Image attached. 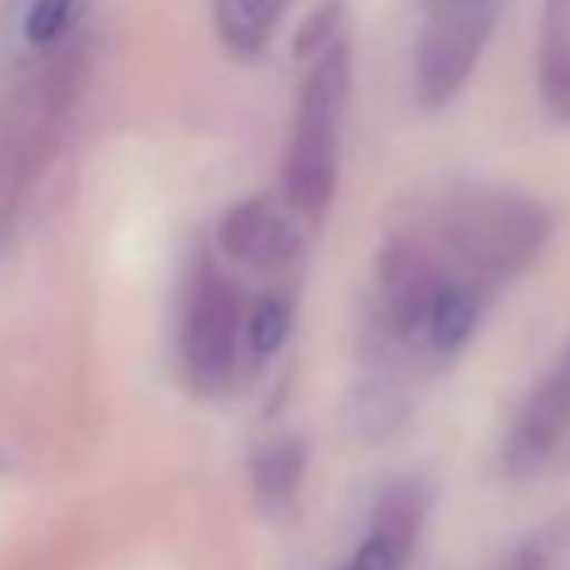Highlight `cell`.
Masks as SVG:
<instances>
[{
  "label": "cell",
  "instance_id": "cell-3",
  "mask_svg": "<svg viewBox=\"0 0 570 570\" xmlns=\"http://www.w3.org/2000/svg\"><path fill=\"white\" fill-rule=\"evenodd\" d=\"M350 78L353 67L345 39L318 51L303 75L284 156V203L299 218H323L338 190Z\"/></svg>",
  "mask_w": 570,
  "mask_h": 570
},
{
  "label": "cell",
  "instance_id": "cell-14",
  "mask_svg": "<svg viewBox=\"0 0 570 570\" xmlns=\"http://www.w3.org/2000/svg\"><path fill=\"white\" fill-rule=\"evenodd\" d=\"M551 540L548 535H528V540L512 543L501 559H497L493 570H551Z\"/></svg>",
  "mask_w": 570,
  "mask_h": 570
},
{
  "label": "cell",
  "instance_id": "cell-11",
  "mask_svg": "<svg viewBox=\"0 0 570 570\" xmlns=\"http://www.w3.org/2000/svg\"><path fill=\"white\" fill-rule=\"evenodd\" d=\"M287 0H214V23L229 55L261 59L284 20Z\"/></svg>",
  "mask_w": 570,
  "mask_h": 570
},
{
  "label": "cell",
  "instance_id": "cell-4",
  "mask_svg": "<svg viewBox=\"0 0 570 570\" xmlns=\"http://www.w3.org/2000/svg\"><path fill=\"white\" fill-rule=\"evenodd\" d=\"M245 307L237 284L214 261H198L183 292L179 357L183 376L195 392L214 396L233 381L245 345Z\"/></svg>",
  "mask_w": 570,
  "mask_h": 570
},
{
  "label": "cell",
  "instance_id": "cell-10",
  "mask_svg": "<svg viewBox=\"0 0 570 570\" xmlns=\"http://www.w3.org/2000/svg\"><path fill=\"white\" fill-rule=\"evenodd\" d=\"M535 82L548 114L570 125V0H543L535 39Z\"/></svg>",
  "mask_w": 570,
  "mask_h": 570
},
{
  "label": "cell",
  "instance_id": "cell-6",
  "mask_svg": "<svg viewBox=\"0 0 570 570\" xmlns=\"http://www.w3.org/2000/svg\"><path fill=\"white\" fill-rule=\"evenodd\" d=\"M570 439V345L520 400L501 443V470L524 481L543 473Z\"/></svg>",
  "mask_w": 570,
  "mask_h": 570
},
{
  "label": "cell",
  "instance_id": "cell-13",
  "mask_svg": "<svg viewBox=\"0 0 570 570\" xmlns=\"http://www.w3.org/2000/svg\"><path fill=\"white\" fill-rule=\"evenodd\" d=\"M287 334H292V303L284 295H264L253 311H248L245 323V350L253 353L256 361L276 357L284 350Z\"/></svg>",
  "mask_w": 570,
  "mask_h": 570
},
{
  "label": "cell",
  "instance_id": "cell-8",
  "mask_svg": "<svg viewBox=\"0 0 570 570\" xmlns=\"http://www.w3.org/2000/svg\"><path fill=\"white\" fill-rule=\"evenodd\" d=\"M90 0H8L0 16V59L4 70L23 75L31 67H43L55 55L70 51L78 43Z\"/></svg>",
  "mask_w": 570,
  "mask_h": 570
},
{
  "label": "cell",
  "instance_id": "cell-9",
  "mask_svg": "<svg viewBox=\"0 0 570 570\" xmlns=\"http://www.w3.org/2000/svg\"><path fill=\"white\" fill-rule=\"evenodd\" d=\"M218 245L240 268L279 272L299 256V233L268 198H248L222 218Z\"/></svg>",
  "mask_w": 570,
  "mask_h": 570
},
{
  "label": "cell",
  "instance_id": "cell-12",
  "mask_svg": "<svg viewBox=\"0 0 570 570\" xmlns=\"http://www.w3.org/2000/svg\"><path fill=\"white\" fill-rule=\"evenodd\" d=\"M303 473H307V446L292 435L272 439L253 458V485L268 509H284L292 501L295 489L303 485Z\"/></svg>",
  "mask_w": 570,
  "mask_h": 570
},
{
  "label": "cell",
  "instance_id": "cell-5",
  "mask_svg": "<svg viewBox=\"0 0 570 570\" xmlns=\"http://www.w3.org/2000/svg\"><path fill=\"white\" fill-rule=\"evenodd\" d=\"M493 0H443L415 39V98L423 109H446L478 70L493 36Z\"/></svg>",
  "mask_w": 570,
  "mask_h": 570
},
{
  "label": "cell",
  "instance_id": "cell-2",
  "mask_svg": "<svg viewBox=\"0 0 570 570\" xmlns=\"http://www.w3.org/2000/svg\"><path fill=\"white\" fill-rule=\"evenodd\" d=\"M82 55L86 47L75 43L43 67L23 70L0 98V261L12 248L31 190L62 140L86 78Z\"/></svg>",
  "mask_w": 570,
  "mask_h": 570
},
{
  "label": "cell",
  "instance_id": "cell-7",
  "mask_svg": "<svg viewBox=\"0 0 570 570\" xmlns=\"http://www.w3.org/2000/svg\"><path fill=\"white\" fill-rule=\"evenodd\" d=\"M431 512V485L420 478H400L381 489L368 517L365 540L357 543L342 570H404Z\"/></svg>",
  "mask_w": 570,
  "mask_h": 570
},
{
  "label": "cell",
  "instance_id": "cell-1",
  "mask_svg": "<svg viewBox=\"0 0 570 570\" xmlns=\"http://www.w3.org/2000/svg\"><path fill=\"white\" fill-rule=\"evenodd\" d=\"M412 222L489 292L532 268L556 233L551 206L493 183H454L435 190Z\"/></svg>",
  "mask_w": 570,
  "mask_h": 570
}]
</instances>
